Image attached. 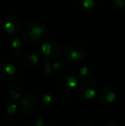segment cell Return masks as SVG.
I'll return each mask as SVG.
<instances>
[{
  "label": "cell",
  "instance_id": "3957f363",
  "mask_svg": "<svg viewBox=\"0 0 125 126\" xmlns=\"http://www.w3.org/2000/svg\"><path fill=\"white\" fill-rule=\"evenodd\" d=\"M78 84V80L75 76L66 75L59 79L57 82V89L65 97H69L73 94L74 89Z\"/></svg>",
  "mask_w": 125,
  "mask_h": 126
},
{
  "label": "cell",
  "instance_id": "7c38bea8",
  "mask_svg": "<svg viewBox=\"0 0 125 126\" xmlns=\"http://www.w3.org/2000/svg\"><path fill=\"white\" fill-rule=\"evenodd\" d=\"M94 69L91 66H82L79 70V74L82 78L90 79L94 75Z\"/></svg>",
  "mask_w": 125,
  "mask_h": 126
},
{
  "label": "cell",
  "instance_id": "277c9868",
  "mask_svg": "<svg viewBox=\"0 0 125 126\" xmlns=\"http://www.w3.org/2000/svg\"><path fill=\"white\" fill-rule=\"evenodd\" d=\"M60 50V46L57 42L49 41L42 44L40 51H41V55L44 60L52 62L58 57Z\"/></svg>",
  "mask_w": 125,
  "mask_h": 126
},
{
  "label": "cell",
  "instance_id": "4fadbf2b",
  "mask_svg": "<svg viewBox=\"0 0 125 126\" xmlns=\"http://www.w3.org/2000/svg\"><path fill=\"white\" fill-rule=\"evenodd\" d=\"M95 5L94 0H80L78 7L80 10L83 12L89 11L92 8H94Z\"/></svg>",
  "mask_w": 125,
  "mask_h": 126
},
{
  "label": "cell",
  "instance_id": "8992f818",
  "mask_svg": "<svg viewBox=\"0 0 125 126\" xmlns=\"http://www.w3.org/2000/svg\"><path fill=\"white\" fill-rule=\"evenodd\" d=\"M117 97V90L111 87H105L101 88L98 94V101L101 105H111Z\"/></svg>",
  "mask_w": 125,
  "mask_h": 126
},
{
  "label": "cell",
  "instance_id": "9c48e42d",
  "mask_svg": "<svg viewBox=\"0 0 125 126\" xmlns=\"http://www.w3.org/2000/svg\"><path fill=\"white\" fill-rule=\"evenodd\" d=\"M22 60L24 65L28 68H34L39 65L40 61V58L37 53L33 51H27L24 52L22 56Z\"/></svg>",
  "mask_w": 125,
  "mask_h": 126
},
{
  "label": "cell",
  "instance_id": "52a82bcc",
  "mask_svg": "<svg viewBox=\"0 0 125 126\" xmlns=\"http://www.w3.org/2000/svg\"><path fill=\"white\" fill-rule=\"evenodd\" d=\"M38 99L33 94H28L22 100L21 103V110L24 114H32L36 111L38 107Z\"/></svg>",
  "mask_w": 125,
  "mask_h": 126
},
{
  "label": "cell",
  "instance_id": "7a4b0ae2",
  "mask_svg": "<svg viewBox=\"0 0 125 126\" xmlns=\"http://www.w3.org/2000/svg\"><path fill=\"white\" fill-rule=\"evenodd\" d=\"M86 49L78 43H71L66 46L63 51V58L69 62H79L86 57Z\"/></svg>",
  "mask_w": 125,
  "mask_h": 126
},
{
  "label": "cell",
  "instance_id": "2e32d148",
  "mask_svg": "<svg viewBox=\"0 0 125 126\" xmlns=\"http://www.w3.org/2000/svg\"><path fill=\"white\" fill-rule=\"evenodd\" d=\"M55 101V94L52 92L45 93L41 97V102L45 106H52Z\"/></svg>",
  "mask_w": 125,
  "mask_h": 126
},
{
  "label": "cell",
  "instance_id": "30bf717a",
  "mask_svg": "<svg viewBox=\"0 0 125 126\" xmlns=\"http://www.w3.org/2000/svg\"><path fill=\"white\" fill-rule=\"evenodd\" d=\"M15 67L11 63H5L0 65V78L3 80L11 79L15 74Z\"/></svg>",
  "mask_w": 125,
  "mask_h": 126
},
{
  "label": "cell",
  "instance_id": "8fae6325",
  "mask_svg": "<svg viewBox=\"0 0 125 126\" xmlns=\"http://www.w3.org/2000/svg\"><path fill=\"white\" fill-rule=\"evenodd\" d=\"M10 51L13 55L18 56V55L22 54L23 51V44L22 41L18 38L14 39L11 40L10 44Z\"/></svg>",
  "mask_w": 125,
  "mask_h": 126
},
{
  "label": "cell",
  "instance_id": "7402d4cb",
  "mask_svg": "<svg viewBox=\"0 0 125 126\" xmlns=\"http://www.w3.org/2000/svg\"><path fill=\"white\" fill-rule=\"evenodd\" d=\"M75 126H90V125L87 123H80V124H78V125H76Z\"/></svg>",
  "mask_w": 125,
  "mask_h": 126
},
{
  "label": "cell",
  "instance_id": "9a60e30c",
  "mask_svg": "<svg viewBox=\"0 0 125 126\" xmlns=\"http://www.w3.org/2000/svg\"><path fill=\"white\" fill-rule=\"evenodd\" d=\"M22 88L18 86H12L9 88V94L15 100H19L22 96Z\"/></svg>",
  "mask_w": 125,
  "mask_h": 126
},
{
  "label": "cell",
  "instance_id": "e0dca14e",
  "mask_svg": "<svg viewBox=\"0 0 125 126\" xmlns=\"http://www.w3.org/2000/svg\"><path fill=\"white\" fill-rule=\"evenodd\" d=\"M52 65H53V70H54V73H61V72H63L65 70V65L64 63H62V62H54L52 63Z\"/></svg>",
  "mask_w": 125,
  "mask_h": 126
},
{
  "label": "cell",
  "instance_id": "ba28073f",
  "mask_svg": "<svg viewBox=\"0 0 125 126\" xmlns=\"http://www.w3.org/2000/svg\"><path fill=\"white\" fill-rule=\"evenodd\" d=\"M79 94L87 100H92L96 94V87L91 81H85L80 85Z\"/></svg>",
  "mask_w": 125,
  "mask_h": 126
},
{
  "label": "cell",
  "instance_id": "d6986e66",
  "mask_svg": "<svg viewBox=\"0 0 125 126\" xmlns=\"http://www.w3.org/2000/svg\"><path fill=\"white\" fill-rule=\"evenodd\" d=\"M33 125L35 126H43L44 124H45V120H44V118L41 116L35 117L33 118Z\"/></svg>",
  "mask_w": 125,
  "mask_h": 126
},
{
  "label": "cell",
  "instance_id": "ffe728a7",
  "mask_svg": "<svg viewBox=\"0 0 125 126\" xmlns=\"http://www.w3.org/2000/svg\"><path fill=\"white\" fill-rule=\"evenodd\" d=\"M112 1L117 8H125V0H112Z\"/></svg>",
  "mask_w": 125,
  "mask_h": 126
},
{
  "label": "cell",
  "instance_id": "6da1fadb",
  "mask_svg": "<svg viewBox=\"0 0 125 126\" xmlns=\"http://www.w3.org/2000/svg\"><path fill=\"white\" fill-rule=\"evenodd\" d=\"M24 40L33 45L44 44L48 37V28L40 19H30L22 28Z\"/></svg>",
  "mask_w": 125,
  "mask_h": 126
},
{
  "label": "cell",
  "instance_id": "5bb4252c",
  "mask_svg": "<svg viewBox=\"0 0 125 126\" xmlns=\"http://www.w3.org/2000/svg\"><path fill=\"white\" fill-rule=\"evenodd\" d=\"M40 70H41L42 73L45 74V75H51V74L54 73L52 63L50 61H45V60H44L43 63L40 65Z\"/></svg>",
  "mask_w": 125,
  "mask_h": 126
},
{
  "label": "cell",
  "instance_id": "ac0fdd59",
  "mask_svg": "<svg viewBox=\"0 0 125 126\" xmlns=\"http://www.w3.org/2000/svg\"><path fill=\"white\" fill-rule=\"evenodd\" d=\"M17 110H18V106L15 104H10L9 106H7L6 107V112L8 115L11 116V115H14L17 112Z\"/></svg>",
  "mask_w": 125,
  "mask_h": 126
},
{
  "label": "cell",
  "instance_id": "44dd1931",
  "mask_svg": "<svg viewBox=\"0 0 125 126\" xmlns=\"http://www.w3.org/2000/svg\"><path fill=\"white\" fill-rule=\"evenodd\" d=\"M105 126H121V125H118L117 123H115V122H110V123H107Z\"/></svg>",
  "mask_w": 125,
  "mask_h": 126
},
{
  "label": "cell",
  "instance_id": "5b68a950",
  "mask_svg": "<svg viewBox=\"0 0 125 126\" xmlns=\"http://www.w3.org/2000/svg\"><path fill=\"white\" fill-rule=\"evenodd\" d=\"M4 30L9 35L15 36L17 35L22 31V24H21L20 18L16 15L10 14L7 16L4 20Z\"/></svg>",
  "mask_w": 125,
  "mask_h": 126
}]
</instances>
